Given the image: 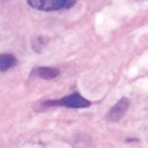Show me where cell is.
Listing matches in <instances>:
<instances>
[{
  "label": "cell",
  "instance_id": "cell-1",
  "mask_svg": "<svg viewBox=\"0 0 148 148\" xmlns=\"http://www.w3.org/2000/svg\"><path fill=\"white\" fill-rule=\"evenodd\" d=\"M91 103L82 97L79 92L69 94L60 99L54 101H46L44 102V106H66V108H73V109H81V108H88Z\"/></svg>",
  "mask_w": 148,
  "mask_h": 148
},
{
  "label": "cell",
  "instance_id": "cell-2",
  "mask_svg": "<svg viewBox=\"0 0 148 148\" xmlns=\"http://www.w3.org/2000/svg\"><path fill=\"white\" fill-rule=\"evenodd\" d=\"M27 1L32 8L44 12H52V10L68 8L75 2V0H27Z\"/></svg>",
  "mask_w": 148,
  "mask_h": 148
},
{
  "label": "cell",
  "instance_id": "cell-3",
  "mask_svg": "<svg viewBox=\"0 0 148 148\" xmlns=\"http://www.w3.org/2000/svg\"><path fill=\"white\" fill-rule=\"evenodd\" d=\"M128 106H130V101H128V98H126V97L120 98V99L110 109V111H109L106 118H108L109 120H111V121H117V120H119V119L124 116V113L126 112V110L128 109Z\"/></svg>",
  "mask_w": 148,
  "mask_h": 148
},
{
  "label": "cell",
  "instance_id": "cell-4",
  "mask_svg": "<svg viewBox=\"0 0 148 148\" xmlns=\"http://www.w3.org/2000/svg\"><path fill=\"white\" fill-rule=\"evenodd\" d=\"M32 73L42 79L50 80V79H54L56 76H58L59 69L54 67H37L32 71Z\"/></svg>",
  "mask_w": 148,
  "mask_h": 148
},
{
  "label": "cell",
  "instance_id": "cell-5",
  "mask_svg": "<svg viewBox=\"0 0 148 148\" xmlns=\"http://www.w3.org/2000/svg\"><path fill=\"white\" fill-rule=\"evenodd\" d=\"M16 64V58L10 53L0 54V72H6Z\"/></svg>",
  "mask_w": 148,
  "mask_h": 148
}]
</instances>
